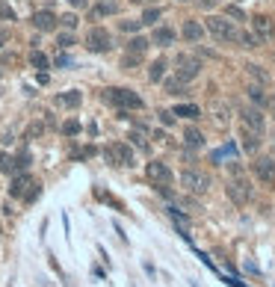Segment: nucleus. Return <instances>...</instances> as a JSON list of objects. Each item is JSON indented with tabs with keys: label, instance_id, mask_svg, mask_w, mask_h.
Here are the masks:
<instances>
[{
	"label": "nucleus",
	"instance_id": "1",
	"mask_svg": "<svg viewBox=\"0 0 275 287\" xmlns=\"http://www.w3.org/2000/svg\"><path fill=\"white\" fill-rule=\"evenodd\" d=\"M104 101L113 104V107H122V110H142V98L130 89H119V86L104 89Z\"/></svg>",
	"mask_w": 275,
	"mask_h": 287
},
{
	"label": "nucleus",
	"instance_id": "2",
	"mask_svg": "<svg viewBox=\"0 0 275 287\" xmlns=\"http://www.w3.org/2000/svg\"><path fill=\"white\" fill-rule=\"evenodd\" d=\"M207 30L213 33V39H219V42H240V30L228 21V18H219V15H210L207 21Z\"/></svg>",
	"mask_w": 275,
	"mask_h": 287
},
{
	"label": "nucleus",
	"instance_id": "3",
	"mask_svg": "<svg viewBox=\"0 0 275 287\" xmlns=\"http://www.w3.org/2000/svg\"><path fill=\"white\" fill-rule=\"evenodd\" d=\"M86 48H89L92 54H107L113 48V36L104 30V27H92L86 33Z\"/></svg>",
	"mask_w": 275,
	"mask_h": 287
},
{
	"label": "nucleus",
	"instance_id": "4",
	"mask_svg": "<svg viewBox=\"0 0 275 287\" xmlns=\"http://www.w3.org/2000/svg\"><path fill=\"white\" fill-rule=\"evenodd\" d=\"M225 192H228V198H231L234 204H240V207L251 201V184H248L245 178H234V181H228Z\"/></svg>",
	"mask_w": 275,
	"mask_h": 287
},
{
	"label": "nucleus",
	"instance_id": "5",
	"mask_svg": "<svg viewBox=\"0 0 275 287\" xmlns=\"http://www.w3.org/2000/svg\"><path fill=\"white\" fill-rule=\"evenodd\" d=\"M181 187H186L189 192H207L210 178L198 169H186V172H181Z\"/></svg>",
	"mask_w": 275,
	"mask_h": 287
},
{
	"label": "nucleus",
	"instance_id": "6",
	"mask_svg": "<svg viewBox=\"0 0 275 287\" xmlns=\"http://www.w3.org/2000/svg\"><path fill=\"white\" fill-rule=\"evenodd\" d=\"M198 74H201V63H198L195 57L181 54V57H178V77H181L183 83H189V80H195Z\"/></svg>",
	"mask_w": 275,
	"mask_h": 287
},
{
	"label": "nucleus",
	"instance_id": "7",
	"mask_svg": "<svg viewBox=\"0 0 275 287\" xmlns=\"http://www.w3.org/2000/svg\"><path fill=\"white\" fill-rule=\"evenodd\" d=\"M104 154H107V160H110L113 166H133V151H130L124 142H113Z\"/></svg>",
	"mask_w": 275,
	"mask_h": 287
},
{
	"label": "nucleus",
	"instance_id": "8",
	"mask_svg": "<svg viewBox=\"0 0 275 287\" xmlns=\"http://www.w3.org/2000/svg\"><path fill=\"white\" fill-rule=\"evenodd\" d=\"M251 30H254V36H257L260 42H272L275 39V21L269 15H254V18H251Z\"/></svg>",
	"mask_w": 275,
	"mask_h": 287
},
{
	"label": "nucleus",
	"instance_id": "9",
	"mask_svg": "<svg viewBox=\"0 0 275 287\" xmlns=\"http://www.w3.org/2000/svg\"><path fill=\"white\" fill-rule=\"evenodd\" d=\"M254 178L260 184H275V157H257L254 160Z\"/></svg>",
	"mask_w": 275,
	"mask_h": 287
},
{
	"label": "nucleus",
	"instance_id": "10",
	"mask_svg": "<svg viewBox=\"0 0 275 287\" xmlns=\"http://www.w3.org/2000/svg\"><path fill=\"white\" fill-rule=\"evenodd\" d=\"M33 27H36L39 33L57 30V15H54V12H48V9H39V12L33 15Z\"/></svg>",
	"mask_w": 275,
	"mask_h": 287
},
{
	"label": "nucleus",
	"instance_id": "11",
	"mask_svg": "<svg viewBox=\"0 0 275 287\" xmlns=\"http://www.w3.org/2000/svg\"><path fill=\"white\" fill-rule=\"evenodd\" d=\"M30 187H33V178L27 175V172H21L18 178H12V184H9V195H12V198H24Z\"/></svg>",
	"mask_w": 275,
	"mask_h": 287
},
{
	"label": "nucleus",
	"instance_id": "12",
	"mask_svg": "<svg viewBox=\"0 0 275 287\" xmlns=\"http://www.w3.org/2000/svg\"><path fill=\"white\" fill-rule=\"evenodd\" d=\"M148 178L157 181V184H169V181H172V169H169L166 163L154 160V163H148Z\"/></svg>",
	"mask_w": 275,
	"mask_h": 287
},
{
	"label": "nucleus",
	"instance_id": "13",
	"mask_svg": "<svg viewBox=\"0 0 275 287\" xmlns=\"http://www.w3.org/2000/svg\"><path fill=\"white\" fill-rule=\"evenodd\" d=\"M243 128L251 133H263V113L260 110H243Z\"/></svg>",
	"mask_w": 275,
	"mask_h": 287
},
{
	"label": "nucleus",
	"instance_id": "14",
	"mask_svg": "<svg viewBox=\"0 0 275 287\" xmlns=\"http://www.w3.org/2000/svg\"><path fill=\"white\" fill-rule=\"evenodd\" d=\"M80 101H83V95H80L77 89H71V92H62V95H57V107L74 110V107H80Z\"/></svg>",
	"mask_w": 275,
	"mask_h": 287
},
{
	"label": "nucleus",
	"instance_id": "15",
	"mask_svg": "<svg viewBox=\"0 0 275 287\" xmlns=\"http://www.w3.org/2000/svg\"><path fill=\"white\" fill-rule=\"evenodd\" d=\"M151 39H154V45L169 48V45H175V39H178V36H175V30H169V27H157Z\"/></svg>",
	"mask_w": 275,
	"mask_h": 287
},
{
	"label": "nucleus",
	"instance_id": "16",
	"mask_svg": "<svg viewBox=\"0 0 275 287\" xmlns=\"http://www.w3.org/2000/svg\"><path fill=\"white\" fill-rule=\"evenodd\" d=\"M181 36L186 39V42H198V39H204V27H201L198 21H186V24H183V30H181Z\"/></svg>",
	"mask_w": 275,
	"mask_h": 287
},
{
	"label": "nucleus",
	"instance_id": "17",
	"mask_svg": "<svg viewBox=\"0 0 275 287\" xmlns=\"http://www.w3.org/2000/svg\"><path fill=\"white\" fill-rule=\"evenodd\" d=\"M148 51V42L142 39V36H133L130 42H127V54H136V57H142Z\"/></svg>",
	"mask_w": 275,
	"mask_h": 287
},
{
	"label": "nucleus",
	"instance_id": "18",
	"mask_svg": "<svg viewBox=\"0 0 275 287\" xmlns=\"http://www.w3.org/2000/svg\"><path fill=\"white\" fill-rule=\"evenodd\" d=\"M257 145H260V133H251L243 128V148L251 154V151H257Z\"/></svg>",
	"mask_w": 275,
	"mask_h": 287
},
{
	"label": "nucleus",
	"instance_id": "19",
	"mask_svg": "<svg viewBox=\"0 0 275 287\" xmlns=\"http://www.w3.org/2000/svg\"><path fill=\"white\" fill-rule=\"evenodd\" d=\"M175 116H183V119H198V116H201V110H198L195 104H178V107H175Z\"/></svg>",
	"mask_w": 275,
	"mask_h": 287
},
{
	"label": "nucleus",
	"instance_id": "20",
	"mask_svg": "<svg viewBox=\"0 0 275 287\" xmlns=\"http://www.w3.org/2000/svg\"><path fill=\"white\" fill-rule=\"evenodd\" d=\"M183 142H186L189 148H198L204 139H201V133H198L195 128H186V130H183Z\"/></svg>",
	"mask_w": 275,
	"mask_h": 287
},
{
	"label": "nucleus",
	"instance_id": "21",
	"mask_svg": "<svg viewBox=\"0 0 275 287\" xmlns=\"http://www.w3.org/2000/svg\"><path fill=\"white\" fill-rule=\"evenodd\" d=\"M163 74H166V63H163V60H157V63L151 65V71H148L151 83H157V80H163Z\"/></svg>",
	"mask_w": 275,
	"mask_h": 287
},
{
	"label": "nucleus",
	"instance_id": "22",
	"mask_svg": "<svg viewBox=\"0 0 275 287\" xmlns=\"http://www.w3.org/2000/svg\"><path fill=\"white\" fill-rule=\"evenodd\" d=\"M18 166H15V157L12 154H0V172H6V175H12Z\"/></svg>",
	"mask_w": 275,
	"mask_h": 287
},
{
	"label": "nucleus",
	"instance_id": "23",
	"mask_svg": "<svg viewBox=\"0 0 275 287\" xmlns=\"http://www.w3.org/2000/svg\"><path fill=\"white\" fill-rule=\"evenodd\" d=\"M30 63H33V68H39V71H45V68H48V57H45V54H42V51H33V57H30Z\"/></svg>",
	"mask_w": 275,
	"mask_h": 287
},
{
	"label": "nucleus",
	"instance_id": "24",
	"mask_svg": "<svg viewBox=\"0 0 275 287\" xmlns=\"http://www.w3.org/2000/svg\"><path fill=\"white\" fill-rule=\"evenodd\" d=\"M240 45H243V48H257V45H263V42H260L254 33H240Z\"/></svg>",
	"mask_w": 275,
	"mask_h": 287
},
{
	"label": "nucleus",
	"instance_id": "25",
	"mask_svg": "<svg viewBox=\"0 0 275 287\" xmlns=\"http://www.w3.org/2000/svg\"><path fill=\"white\" fill-rule=\"evenodd\" d=\"M113 12H119V6L113 0H101V6L95 9V15H113Z\"/></svg>",
	"mask_w": 275,
	"mask_h": 287
},
{
	"label": "nucleus",
	"instance_id": "26",
	"mask_svg": "<svg viewBox=\"0 0 275 287\" xmlns=\"http://www.w3.org/2000/svg\"><path fill=\"white\" fill-rule=\"evenodd\" d=\"M245 68H248V74H251V77H254L257 83H266V80H269V74H266V71H263L260 65H245Z\"/></svg>",
	"mask_w": 275,
	"mask_h": 287
},
{
	"label": "nucleus",
	"instance_id": "27",
	"mask_svg": "<svg viewBox=\"0 0 275 287\" xmlns=\"http://www.w3.org/2000/svg\"><path fill=\"white\" fill-rule=\"evenodd\" d=\"M183 86H186V83H183L181 77H178V80H169V83H166V92H169V95H183Z\"/></svg>",
	"mask_w": 275,
	"mask_h": 287
},
{
	"label": "nucleus",
	"instance_id": "28",
	"mask_svg": "<svg viewBox=\"0 0 275 287\" xmlns=\"http://www.w3.org/2000/svg\"><path fill=\"white\" fill-rule=\"evenodd\" d=\"M62 133H65V136H77V133H80V122H74V119H68V122L62 125Z\"/></svg>",
	"mask_w": 275,
	"mask_h": 287
},
{
	"label": "nucleus",
	"instance_id": "29",
	"mask_svg": "<svg viewBox=\"0 0 275 287\" xmlns=\"http://www.w3.org/2000/svg\"><path fill=\"white\" fill-rule=\"evenodd\" d=\"M157 18H160V9H145L142 24H157Z\"/></svg>",
	"mask_w": 275,
	"mask_h": 287
},
{
	"label": "nucleus",
	"instance_id": "30",
	"mask_svg": "<svg viewBox=\"0 0 275 287\" xmlns=\"http://www.w3.org/2000/svg\"><path fill=\"white\" fill-rule=\"evenodd\" d=\"M160 122H163L166 128H172V125H175V110H163V113H160Z\"/></svg>",
	"mask_w": 275,
	"mask_h": 287
},
{
	"label": "nucleus",
	"instance_id": "31",
	"mask_svg": "<svg viewBox=\"0 0 275 287\" xmlns=\"http://www.w3.org/2000/svg\"><path fill=\"white\" fill-rule=\"evenodd\" d=\"M0 18H6V21H15V9H12L9 3H0Z\"/></svg>",
	"mask_w": 275,
	"mask_h": 287
},
{
	"label": "nucleus",
	"instance_id": "32",
	"mask_svg": "<svg viewBox=\"0 0 275 287\" xmlns=\"http://www.w3.org/2000/svg\"><path fill=\"white\" fill-rule=\"evenodd\" d=\"M39 195H42V190H39V184H33L30 190H27V195H24V201H27V204H33V201H36Z\"/></svg>",
	"mask_w": 275,
	"mask_h": 287
},
{
	"label": "nucleus",
	"instance_id": "33",
	"mask_svg": "<svg viewBox=\"0 0 275 287\" xmlns=\"http://www.w3.org/2000/svg\"><path fill=\"white\" fill-rule=\"evenodd\" d=\"M225 15H231V18H237V21H245V15H243V9H240V6H228V9H225Z\"/></svg>",
	"mask_w": 275,
	"mask_h": 287
},
{
	"label": "nucleus",
	"instance_id": "34",
	"mask_svg": "<svg viewBox=\"0 0 275 287\" xmlns=\"http://www.w3.org/2000/svg\"><path fill=\"white\" fill-rule=\"evenodd\" d=\"M139 60H142V57H136V54H127V57L122 60V68H133V65H139Z\"/></svg>",
	"mask_w": 275,
	"mask_h": 287
},
{
	"label": "nucleus",
	"instance_id": "35",
	"mask_svg": "<svg viewBox=\"0 0 275 287\" xmlns=\"http://www.w3.org/2000/svg\"><path fill=\"white\" fill-rule=\"evenodd\" d=\"M60 21H62V27H68V30H74V27H77V15H62Z\"/></svg>",
	"mask_w": 275,
	"mask_h": 287
},
{
	"label": "nucleus",
	"instance_id": "36",
	"mask_svg": "<svg viewBox=\"0 0 275 287\" xmlns=\"http://www.w3.org/2000/svg\"><path fill=\"white\" fill-rule=\"evenodd\" d=\"M139 27H142V21H122V30L124 33H136Z\"/></svg>",
	"mask_w": 275,
	"mask_h": 287
},
{
	"label": "nucleus",
	"instance_id": "37",
	"mask_svg": "<svg viewBox=\"0 0 275 287\" xmlns=\"http://www.w3.org/2000/svg\"><path fill=\"white\" fill-rule=\"evenodd\" d=\"M15 166H18V169H27V166H30V154H27V151L18 154V157H15Z\"/></svg>",
	"mask_w": 275,
	"mask_h": 287
},
{
	"label": "nucleus",
	"instance_id": "38",
	"mask_svg": "<svg viewBox=\"0 0 275 287\" xmlns=\"http://www.w3.org/2000/svg\"><path fill=\"white\" fill-rule=\"evenodd\" d=\"M248 98H251V101H257V104H263V92H260L257 86H251V89H248Z\"/></svg>",
	"mask_w": 275,
	"mask_h": 287
},
{
	"label": "nucleus",
	"instance_id": "39",
	"mask_svg": "<svg viewBox=\"0 0 275 287\" xmlns=\"http://www.w3.org/2000/svg\"><path fill=\"white\" fill-rule=\"evenodd\" d=\"M71 45H74V39H71L68 33H65V36H60V48H62V51H65V48H71Z\"/></svg>",
	"mask_w": 275,
	"mask_h": 287
},
{
	"label": "nucleus",
	"instance_id": "40",
	"mask_svg": "<svg viewBox=\"0 0 275 287\" xmlns=\"http://www.w3.org/2000/svg\"><path fill=\"white\" fill-rule=\"evenodd\" d=\"M130 139H133V142H136V145H139V148H142V151H145V148H148V142H145V139H142V136H139V133H130Z\"/></svg>",
	"mask_w": 275,
	"mask_h": 287
},
{
	"label": "nucleus",
	"instance_id": "41",
	"mask_svg": "<svg viewBox=\"0 0 275 287\" xmlns=\"http://www.w3.org/2000/svg\"><path fill=\"white\" fill-rule=\"evenodd\" d=\"M57 65H71V60H68V57H62V54H60V57H57Z\"/></svg>",
	"mask_w": 275,
	"mask_h": 287
},
{
	"label": "nucleus",
	"instance_id": "42",
	"mask_svg": "<svg viewBox=\"0 0 275 287\" xmlns=\"http://www.w3.org/2000/svg\"><path fill=\"white\" fill-rule=\"evenodd\" d=\"M71 6H77V9H83V6H86V0H71Z\"/></svg>",
	"mask_w": 275,
	"mask_h": 287
}]
</instances>
